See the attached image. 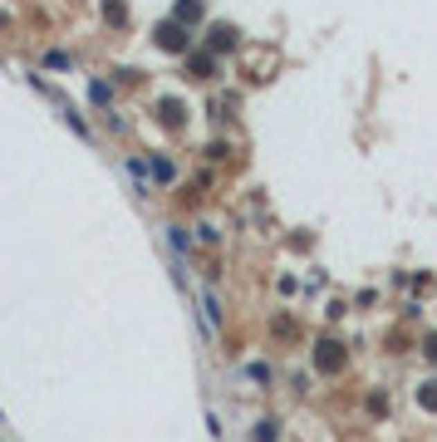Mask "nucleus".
<instances>
[{"label": "nucleus", "mask_w": 437, "mask_h": 442, "mask_svg": "<svg viewBox=\"0 0 437 442\" xmlns=\"http://www.w3.org/2000/svg\"><path fill=\"white\" fill-rule=\"evenodd\" d=\"M314 364H319L324 373H339V369H344V349H339L335 339H324V344H319V354H314Z\"/></svg>", "instance_id": "f257e3e1"}, {"label": "nucleus", "mask_w": 437, "mask_h": 442, "mask_svg": "<svg viewBox=\"0 0 437 442\" xmlns=\"http://www.w3.org/2000/svg\"><path fill=\"white\" fill-rule=\"evenodd\" d=\"M157 44H162V49H187V35H182L177 25H162V30H157Z\"/></svg>", "instance_id": "f03ea898"}, {"label": "nucleus", "mask_w": 437, "mask_h": 442, "mask_svg": "<svg viewBox=\"0 0 437 442\" xmlns=\"http://www.w3.org/2000/svg\"><path fill=\"white\" fill-rule=\"evenodd\" d=\"M202 15V0H182V6H177V20H197Z\"/></svg>", "instance_id": "7ed1b4c3"}, {"label": "nucleus", "mask_w": 437, "mask_h": 442, "mask_svg": "<svg viewBox=\"0 0 437 442\" xmlns=\"http://www.w3.org/2000/svg\"><path fill=\"white\" fill-rule=\"evenodd\" d=\"M231 39H236V35H231V30H226V25H216V30H211V44H216V49H226V44H231Z\"/></svg>", "instance_id": "20e7f679"}, {"label": "nucleus", "mask_w": 437, "mask_h": 442, "mask_svg": "<svg viewBox=\"0 0 437 442\" xmlns=\"http://www.w3.org/2000/svg\"><path fill=\"white\" fill-rule=\"evenodd\" d=\"M276 432H280L276 423H256V442H276Z\"/></svg>", "instance_id": "39448f33"}, {"label": "nucleus", "mask_w": 437, "mask_h": 442, "mask_svg": "<svg viewBox=\"0 0 437 442\" xmlns=\"http://www.w3.org/2000/svg\"><path fill=\"white\" fill-rule=\"evenodd\" d=\"M152 177L157 182H172V162H152Z\"/></svg>", "instance_id": "423d86ee"}, {"label": "nucleus", "mask_w": 437, "mask_h": 442, "mask_svg": "<svg viewBox=\"0 0 437 442\" xmlns=\"http://www.w3.org/2000/svg\"><path fill=\"white\" fill-rule=\"evenodd\" d=\"M172 246H177V251H187V246H192V236H187L182 227H172Z\"/></svg>", "instance_id": "0eeeda50"}, {"label": "nucleus", "mask_w": 437, "mask_h": 442, "mask_svg": "<svg viewBox=\"0 0 437 442\" xmlns=\"http://www.w3.org/2000/svg\"><path fill=\"white\" fill-rule=\"evenodd\" d=\"M422 403H427V408H437V383H427V389H422Z\"/></svg>", "instance_id": "6e6552de"}, {"label": "nucleus", "mask_w": 437, "mask_h": 442, "mask_svg": "<svg viewBox=\"0 0 437 442\" xmlns=\"http://www.w3.org/2000/svg\"><path fill=\"white\" fill-rule=\"evenodd\" d=\"M427 359H437V335H432V339H427Z\"/></svg>", "instance_id": "1a4fd4ad"}]
</instances>
